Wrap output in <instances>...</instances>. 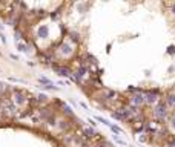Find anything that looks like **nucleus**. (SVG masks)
Returning <instances> with one entry per match:
<instances>
[{
  "label": "nucleus",
  "instance_id": "obj_1",
  "mask_svg": "<svg viewBox=\"0 0 175 147\" xmlns=\"http://www.w3.org/2000/svg\"><path fill=\"white\" fill-rule=\"evenodd\" d=\"M155 115H157L158 118H164V117H167V104H164L163 101L158 103V106L155 107Z\"/></svg>",
  "mask_w": 175,
  "mask_h": 147
},
{
  "label": "nucleus",
  "instance_id": "obj_2",
  "mask_svg": "<svg viewBox=\"0 0 175 147\" xmlns=\"http://www.w3.org/2000/svg\"><path fill=\"white\" fill-rule=\"evenodd\" d=\"M130 103H132L135 107L141 106V104L145 103V95H141V94H137V95H134L132 98H130Z\"/></svg>",
  "mask_w": 175,
  "mask_h": 147
},
{
  "label": "nucleus",
  "instance_id": "obj_3",
  "mask_svg": "<svg viewBox=\"0 0 175 147\" xmlns=\"http://www.w3.org/2000/svg\"><path fill=\"white\" fill-rule=\"evenodd\" d=\"M155 101H157V92H146L145 94V103L152 104Z\"/></svg>",
  "mask_w": 175,
  "mask_h": 147
},
{
  "label": "nucleus",
  "instance_id": "obj_4",
  "mask_svg": "<svg viewBox=\"0 0 175 147\" xmlns=\"http://www.w3.org/2000/svg\"><path fill=\"white\" fill-rule=\"evenodd\" d=\"M48 32H49V31H48V26H45V25L38 28V37H40V39H46Z\"/></svg>",
  "mask_w": 175,
  "mask_h": 147
},
{
  "label": "nucleus",
  "instance_id": "obj_5",
  "mask_svg": "<svg viewBox=\"0 0 175 147\" xmlns=\"http://www.w3.org/2000/svg\"><path fill=\"white\" fill-rule=\"evenodd\" d=\"M55 70L60 74V75H63V77H69V75H71V70H69L68 67H63V66H60V67H55Z\"/></svg>",
  "mask_w": 175,
  "mask_h": 147
},
{
  "label": "nucleus",
  "instance_id": "obj_6",
  "mask_svg": "<svg viewBox=\"0 0 175 147\" xmlns=\"http://www.w3.org/2000/svg\"><path fill=\"white\" fill-rule=\"evenodd\" d=\"M16 98H14V101L17 103V104H23L25 103V95L22 94V92H16V95H14Z\"/></svg>",
  "mask_w": 175,
  "mask_h": 147
},
{
  "label": "nucleus",
  "instance_id": "obj_7",
  "mask_svg": "<svg viewBox=\"0 0 175 147\" xmlns=\"http://www.w3.org/2000/svg\"><path fill=\"white\" fill-rule=\"evenodd\" d=\"M86 75V69L84 67H80L77 72H75V78L77 80H81V77H84Z\"/></svg>",
  "mask_w": 175,
  "mask_h": 147
},
{
  "label": "nucleus",
  "instance_id": "obj_8",
  "mask_svg": "<svg viewBox=\"0 0 175 147\" xmlns=\"http://www.w3.org/2000/svg\"><path fill=\"white\" fill-rule=\"evenodd\" d=\"M166 104L170 106V107H175V95H169L166 98Z\"/></svg>",
  "mask_w": 175,
  "mask_h": 147
},
{
  "label": "nucleus",
  "instance_id": "obj_9",
  "mask_svg": "<svg viewBox=\"0 0 175 147\" xmlns=\"http://www.w3.org/2000/svg\"><path fill=\"white\" fill-rule=\"evenodd\" d=\"M109 129H111L115 135H121V133H123V130H121L118 126H115V124H111V126H109Z\"/></svg>",
  "mask_w": 175,
  "mask_h": 147
},
{
  "label": "nucleus",
  "instance_id": "obj_10",
  "mask_svg": "<svg viewBox=\"0 0 175 147\" xmlns=\"http://www.w3.org/2000/svg\"><path fill=\"white\" fill-rule=\"evenodd\" d=\"M95 120H97V121H100V123H103V124H105V126H108V127L111 126V123H109L106 118H103V117H95Z\"/></svg>",
  "mask_w": 175,
  "mask_h": 147
},
{
  "label": "nucleus",
  "instance_id": "obj_11",
  "mask_svg": "<svg viewBox=\"0 0 175 147\" xmlns=\"http://www.w3.org/2000/svg\"><path fill=\"white\" fill-rule=\"evenodd\" d=\"M114 141H115V142H118V144H121V145H126V141H123L118 135H114Z\"/></svg>",
  "mask_w": 175,
  "mask_h": 147
},
{
  "label": "nucleus",
  "instance_id": "obj_12",
  "mask_svg": "<svg viewBox=\"0 0 175 147\" xmlns=\"http://www.w3.org/2000/svg\"><path fill=\"white\" fill-rule=\"evenodd\" d=\"M17 48H19V51H22V52H28V48H26V45H23V43H17Z\"/></svg>",
  "mask_w": 175,
  "mask_h": 147
},
{
  "label": "nucleus",
  "instance_id": "obj_13",
  "mask_svg": "<svg viewBox=\"0 0 175 147\" xmlns=\"http://www.w3.org/2000/svg\"><path fill=\"white\" fill-rule=\"evenodd\" d=\"M62 52H63V54H69V52H71V48H69V45H66V43H65V45L62 46Z\"/></svg>",
  "mask_w": 175,
  "mask_h": 147
},
{
  "label": "nucleus",
  "instance_id": "obj_14",
  "mask_svg": "<svg viewBox=\"0 0 175 147\" xmlns=\"http://www.w3.org/2000/svg\"><path fill=\"white\" fill-rule=\"evenodd\" d=\"M84 133H86L88 136H94V135H95L94 129H84Z\"/></svg>",
  "mask_w": 175,
  "mask_h": 147
},
{
  "label": "nucleus",
  "instance_id": "obj_15",
  "mask_svg": "<svg viewBox=\"0 0 175 147\" xmlns=\"http://www.w3.org/2000/svg\"><path fill=\"white\" fill-rule=\"evenodd\" d=\"M3 89H5V84H3V83H0V92H3Z\"/></svg>",
  "mask_w": 175,
  "mask_h": 147
},
{
  "label": "nucleus",
  "instance_id": "obj_16",
  "mask_svg": "<svg viewBox=\"0 0 175 147\" xmlns=\"http://www.w3.org/2000/svg\"><path fill=\"white\" fill-rule=\"evenodd\" d=\"M170 147H175V139H173V141L170 142Z\"/></svg>",
  "mask_w": 175,
  "mask_h": 147
},
{
  "label": "nucleus",
  "instance_id": "obj_17",
  "mask_svg": "<svg viewBox=\"0 0 175 147\" xmlns=\"http://www.w3.org/2000/svg\"><path fill=\"white\" fill-rule=\"evenodd\" d=\"M172 127H173V129H175V118H173V120H172Z\"/></svg>",
  "mask_w": 175,
  "mask_h": 147
},
{
  "label": "nucleus",
  "instance_id": "obj_18",
  "mask_svg": "<svg viewBox=\"0 0 175 147\" xmlns=\"http://www.w3.org/2000/svg\"><path fill=\"white\" fill-rule=\"evenodd\" d=\"M172 12H173V14H175V6H173V8H172Z\"/></svg>",
  "mask_w": 175,
  "mask_h": 147
}]
</instances>
